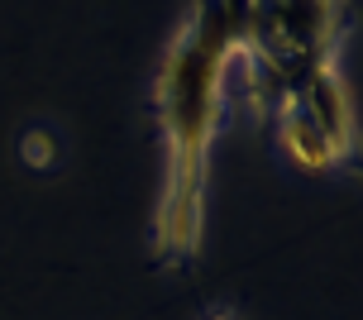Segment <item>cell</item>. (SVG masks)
Returning a JSON list of instances; mask_svg holds the SVG:
<instances>
[{
    "instance_id": "cell-6",
    "label": "cell",
    "mask_w": 363,
    "mask_h": 320,
    "mask_svg": "<svg viewBox=\"0 0 363 320\" xmlns=\"http://www.w3.org/2000/svg\"><path fill=\"white\" fill-rule=\"evenodd\" d=\"M206 320H235V311H225V306H220V311H211Z\"/></svg>"
},
{
    "instance_id": "cell-3",
    "label": "cell",
    "mask_w": 363,
    "mask_h": 320,
    "mask_svg": "<svg viewBox=\"0 0 363 320\" xmlns=\"http://www.w3.org/2000/svg\"><path fill=\"white\" fill-rule=\"evenodd\" d=\"M291 101L306 110V120L335 143V153L345 162L359 158V115H354V96H349L340 53H330L325 62H315V67L296 82Z\"/></svg>"
},
{
    "instance_id": "cell-4",
    "label": "cell",
    "mask_w": 363,
    "mask_h": 320,
    "mask_svg": "<svg viewBox=\"0 0 363 320\" xmlns=\"http://www.w3.org/2000/svg\"><path fill=\"white\" fill-rule=\"evenodd\" d=\"M272 125H277V143H282V153H287L296 167H306V172H335V167H349V162L335 153V143L311 125L306 110L296 106L291 96H282V101L272 106Z\"/></svg>"
},
{
    "instance_id": "cell-1",
    "label": "cell",
    "mask_w": 363,
    "mask_h": 320,
    "mask_svg": "<svg viewBox=\"0 0 363 320\" xmlns=\"http://www.w3.org/2000/svg\"><path fill=\"white\" fill-rule=\"evenodd\" d=\"M244 0H191L153 77V120L163 139V192L153 211V253L186 267L206 234V167L225 120V87L239 67Z\"/></svg>"
},
{
    "instance_id": "cell-5",
    "label": "cell",
    "mask_w": 363,
    "mask_h": 320,
    "mask_svg": "<svg viewBox=\"0 0 363 320\" xmlns=\"http://www.w3.org/2000/svg\"><path fill=\"white\" fill-rule=\"evenodd\" d=\"M19 158H24V167H34V172H48L57 162V134L53 129H24V139H19Z\"/></svg>"
},
{
    "instance_id": "cell-2",
    "label": "cell",
    "mask_w": 363,
    "mask_h": 320,
    "mask_svg": "<svg viewBox=\"0 0 363 320\" xmlns=\"http://www.w3.org/2000/svg\"><path fill=\"white\" fill-rule=\"evenodd\" d=\"M345 5L340 0H244L239 67L244 96L254 115H272V106L296 91L315 62L340 53Z\"/></svg>"
}]
</instances>
